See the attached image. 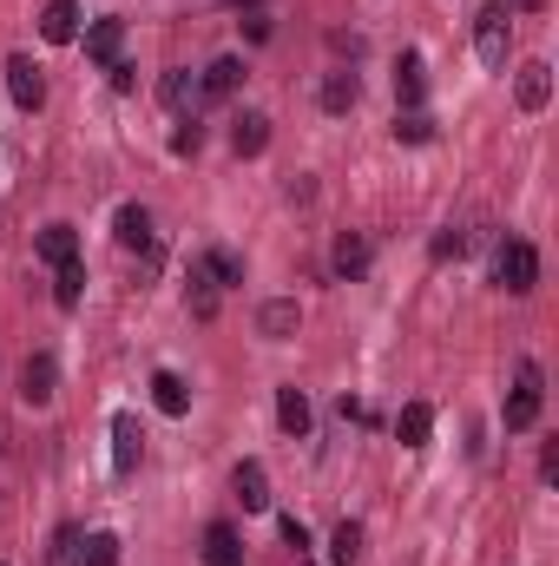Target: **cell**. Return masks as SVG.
Returning a JSON list of instances; mask_svg holds the SVG:
<instances>
[{
  "instance_id": "cell-1",
  "label": "cell",
  "mask_w": 559,
  "mask_h": 566,
  "mask_svg": "<svg viewBox=\"0 0 559 566\" xmlns=\"http://www.w3.org/2000/svg\"><path fill=\"white\" fill-rule=\"evenodd\" d=\"M494 283H500L507 296H527V290L540 283V251H534L527 238H507V244L494 251Z\"/></svg>"
},
{
  "instance_id": "cell-2",
  "label": "cell",
  "mask_w": 559,
  "mask_h": 566,
  "mask_svg": "<svg viewBox=\"0 0 559 566\" xmlns=\"http://www.w3.org/2000/svg\"><path fill=\"white\" fill-rule=\"evenodd\" d=\"M507 46H514L507 7H500V0H487V7H481V20H474V53H481V66H487V73H507Z\"/></svg>"
},
{
  "instance_id": "cell-3",
  "label": "cell",
  "mask_w": 559,
  "mask_h": 566,
  "mask_svg": "<svg viewBox=\"0 0 559 566\" xmlns=\"http://www.w3.org/2000/svg\"><path fill=\"white\" fill-rule=\"evenodd\" d=\"M540 369L534 363H520V382H514V396H507V434H527V428L540 422Z\"/></svg>"
},
{
  "instance_id": "cell-4",
  "label": "cell",
  "mask_w": 559,
  "mask_h": 566,
  "mask_svg": "<svg viewBox=\"0 0 559 566\" xmlns=\"http://www.w3.org/2000/svg\"><path fill=\"white\" fill-rule=\"evenodd\" d=\"M53 389H60V363H53V349H33L27 369H20V402H27V409H46Z\"/></svg>"
},
{
  "instance_id": "cell-5",
  "label": "cell",
  "mask_w": 559,
  "mask_h": 566,
  "mask_svg": "<svg viewBox=\"0 0 559 566\" xmlns=\"http://www.w3.org/2000/svg\"><path fill=\"white\" fill-rule=\"evenodd\" d=\"M7 93H13V106H20V113H40V106H46V80H40V66H33L27 53H13V60H7Z\"/></svg>"
},
{
  "instance_id": "cell-6",
  "label": "cell",
  "mask_w": 559,
  "mask_h": 566,
  "mask_svg": "<svg viewBox=\"0 0 559 566\" xmlns=\"http://www.w3.org/2000/svg\"><path fill=\"white\" fill-rule=\"evenodd\" d=\"M139 454H145V428H139L133 409H119V416H113V474H133Z\"/></svg>"
},
{
  "instance_id": "cell-7",
  "label": "cell",
  "mask_w": 559,
  "mask_h": 566,
  "mask_svg": "<svg viewBox=\"0 0 559 566\" xmlns=\"http://www.w3.org/2000/svg\"><path fill=\"white\" fill-rule=\"evenodd\" d=\"M329 271L342 283H362L369 277V238H362V231H342V238L329 244Z\"/></svg>"
},
{
  "instance_id": "cell-8",
  "label": "cell",
  "mask_w": 559,
  "mask_h": 566,
  "mask_svg": "<svg viewBox=\"0 0 559 566\" xmlns=\"http://www.w3.org/2000/svg\"><path fill=\"white\" fill-rule=\"evenodd\" d=\"M514 99H520V113H547V99H553V66H547V60L520 66V80H514Z\"/></svg>"
},
{
  "instance_id": "cell-9",
  "label": "cell",
  "mask_w": 559,
  "mask_h": 566,
  "mask_svg": "<svg viewBox=\"0 0 559 566\" xmlns=\"http://www.w3.org/2000/svg\"><path fill=\"white\" fill-rule=\"evenodd\" d=\"M356 99H362V80H356L349 66H336V73H323V93H316V106H323L329 119H342V113H349Z\"/></svg>"
},
{
  "instance_id": "cell-10",
  "label": "cell",
  "mask_w": 559,
  "mask_h": 566,
  "mask_svg": "<svg viewBox=\"0 0 559 566\" xmlns=\"http://www.w3.org/2000/svg\"><path fill=\"white\" fill-rule=\"evenodd\" d=\"M238 86H244V60H231V53L198 73V99H231Z\"/></svg>"
},
{
  "instance_id": "cell-11",
  "label": "cell",
  "mask_w": 559,
  "mask_h": 566,
  "mask_svg": "<svg viewBox=\"0 0 559 566\" xmlns=\"http://www.w3.org/2000/svg\"><path fill=\"white\" fill-rule=\"evenodd\" d=\"M296 323H303L296 296H271V303L257 310V336H271V343H289V336H296Z\"/></svg>"
},
{
  "instance_id": "cell-12",
  "label": "cell",
  "mask_w": 559,
  "mask_h": 566,
  "mask_svg": "<svg viewBox=\"0 0 559 566\" xmlns=\"http://www.w3.org/2000/svg\"><path fill=\"white\" fill-rule=\"evenodd\" d=\"M40 40H46V46L80 40V7H73V0H46V13H40Z\"/></svg>"
},
{
  "instance_id": "cell-13",
  "label": "cell",
  "mask_w": 559,
  "mask_h": 566,
  "mask_svg": "<svg viewBox=\"0 0 559 566\" xmlns=\"http://www.w3.org/2000/svg\"><path fill=\"white\" fill-rule=\"evenodd\" d=\"M119 46H126V20H113V13H106V20H93V27H86V60L113 66V60H119Z\"/></svg>"
},
{
  "instance_id": "cell-14",
  "label": "cell",
  "mask_w": 559,
  "mask_h": 566,
  "mask_svg": "<svg viewBox=\"0 0 559 566\" xmlns=\"http://www.w3.org/2000/svg\"><path fill=\"white\" fill-rule=\"evenodd\" d=\"M231 488H238V501H244L251 514H264V507H271V474H264V461H238Z\"/></svg>"
},
{
  "instance_id": "cell-15",
  "label": "cell",
  "mask_w": 559,
  "mask_h": 566,
  "mask_svg": "<svg viewBox=\"0 0 559 566\" xmlns=\"http://www.w3.org/2000/svg\"><path fill=\"white\" fill-rule=\"evenodd\" d=\"M204 566H244V541L231 521H211L204 527Z\"/></svg>"
},
{
  "instance_id": "cell-16",
  "label": "cell",
  "mask_w": 559,
  "mask_h": 566,
  "mask_svg": "<svg viewBox=\"0 0 559 566\" xmlns=\"http://www.w3.org/2000/svg\"><path fill=\"white\" fill-rule=\"evenodd\" d=\"M113 238H119L126 251H151V244H158V238H151V211H145V205H119Z\"/></svg>"
},
{
  "instance_id": "cell-17",
  "label": "cell",
  "mask_w": 559,
  "mask_h": 566,
  "mask_svg": "<svg viewBox=\"0 0 559 566\" xmlns=\"http://www.w3.org/2000/svg\"><path fill=\"white\" fill-rule=\"evenodd\" d=\"M395 99H402V113H421V99H428V66H421V53H402V66H395Z\"/></svg>"
},
{
  "instance_id": "cell-18",
  "label": "cell",
  "mask_w": 559,
  "mask_h": 566,
  "mask_svg": "<svg viewBox=\"0 0 559 566\" xmlns=\"http://www.w3.org/2000/svg\"><path fill=\"white\" fill-rule=\"evenodd\" d=\"M277 428L289 434V441H309V396L289 382V389H277Z\"/></svg>"
},
{
  "instance_id": "cell-19",
  "label": "cell",
  "mask_w": 559,
  "mask_h": 566,
  "mask_svg": "<svg viewBox=\"0 0 559 566\" xmlns=\"http://www.w3.org/2000/svg\"><path fill=\"white\" fill-rule=\"evenodd\" d=\"M264 145H271V119H264V113H238V119H231V151H238V158H257Z\"/></svg>"
},
{
  "instance_id": "cell-20",
  "label": "cell",
  "mask_w": 559,
  "mask_h": 566,
  "mask_svg": "<svg viewBox=\"0 0 559 566\" xmlns=\"http://www.w3.org/2000/svg\"><path fill=\"white\" fill-rule=\"evenodd\" d=\"M158 99H165L171 113H198V106H204V99H198V73H184V66L165 73V80H158Z\"/></svg>"
},
{
  "instance_id": "cell-21",
  "label": "cell",
  "mask_w": 559,
  "mask_h": 566,
  "mask_svg": "<svg viewBox=\"0 0 559 566\" xmlns=\"http://www.w3.org/2000/svg\"><path fill=\"white\" fill-rule=\"evenodd\" d=\"M40 258H46L53 271L73 264V258H80V231H73V224H46V231H40Z\"/></svg>"
},
{
  "instance_id": "cell-22",
  "label": "cell",
  "mask_w": 559,
  "mask_h": 566,
  "mask_svg": "<svg viewBox=\"0 0 559 566\" xmlns=\"http://www.w3.org/2000/svg\"><path fill=\"white\" fill-rule=\"evenodd\" d=\"M428 434H434V409H428V402H409V409L395 416V441H402V448H428Z\"/></svg>"
},
{
  "instance_id": "cell-23",
  "label": "cell",
  "mask_w": 559,
  "mask_h": 566,
  "mask_svg": "<svg viewBox=\"0 0 559 566\" xmlns=\"http://www.w3.org/2000/svg\"><path fill=\"white\" fill-rule=\"evenodd\" d=\"M151 402H158L165 416H184V409H191V389H184V376L158 369V376H151Z\"/></svg>"
},
{
  "instance_id": "cell-24",
  "label": "cell",
  "mask_w": 559,
  "mask_h": 566,
  "mask_svg": "<svg viewBox=\"0 0 559 566\" xmlns=\"http://www.w3.org/2000/svg\"><path fill=\"white\" fill-rule=\"evenodd\" d=\"M198 271L218 283V290H231V283H244V258H238V251H204Z\"/></svg>"
},
{
  "instance_id": "cell-25",
  "label": "cell",
  "mask_w": 559,
  "mask_h": 566,
  "mask_svg": "<svg viewBox=\"0 0 559 566\" xmlns=\"http://www.w3.org/2000/svg\"><path fill=\"white\" fill-rule=\"evenodd\" d=\"M80 296H86V264L73 258V264L53 271V303H60V310H80Z\"/></svg>"
},
{
  "instance_id": "cell-26",
  "label": "cell",
  "mask_w": 559,
  "mask_h": 566,
  "mask_svg": "<svg viewBox=\"0 0 559 566\" xmlns=\"http://www.w3.org/2000/svg\"><path fill=\"white\" fill-rule=\"evenodd\" d=\"M184 303H191V316H198V323H211V316H218V283L204 277L198 264H191V283H184Z\"/></svg>"
},
{
  "instance_id": "cell-27",
  "label": "cell",
  "mask_w": 559,
  "mask_h": 566,
  "mask_svg": "<svg viewBox=\"0 0 559 566\" xmlns=\"http://www.w3.org/2000/svg\"><path fill=\"white\" fill-rule=\"evenodd\" d=\"M329 560L336 566L362 560V521H336V534H329Z\"/></svg>"
},
{
  "instance_id": "cell-28",
  "label": "cell",
  "mask_w": 559,
  "mask_h": 566,
  "mask_svg": "<svg viewBox=\"0 0 559 566\" xmlns=\"http://www.w3.org/2000/svg\"><path fill=\"white\" fill-rule=\"evenodd\" d=\"M80 547H86V534L66 521V527H53V547H46V566H80Z\"/></svg>"
},
{
  "instance_id": "cell-29",
  "label": "cell",
  "mask_w": 559,
  "mask_h": 566,
  "mask_svg": "<svg viewBox=\"0 0 559 566\" xmlns=\"http://www.w3.org/2000/svg\"><path fill=\"white\" fill-rule=\"evenodd\" d=\"M80 566H119V534H86Z\"/></svg>"
},
{
  "instance_id": "cell-30",
  "label": "cell",
  "mask_w": 559,
  "mask_h": 566,
  "mask_svg": "<svg viewBox=\"0 0 559 566\" xmlns=\"http://www.w3.org/2000/svg\"><path fill=\"white\" fill-rule=\"evenodd\" d=\"M395 139L402 145H428L434 139V119H428V113H402V119H395Z\"/></svg>"
},
{
  "instance_id": "cell-31",
  "label": "cell",
  "mask_w": 559,
  "mask_h": 566,
  "mask_svg": "<svg viewBox=\"0 0 559 566\" xmlns=\"http://www.w3.org/2000/svg\"><path fill=\"white\" fill-rule=\"evenodd\" d=\"M198 145H204V126H198V113H184V119H178V133H171V151H178V158H191Z\"/></svg>"
},
{
  "instance_id": "cell-32",
  "label": "cell",
  "mask_w": 559,
  "mask_h": 566,
  "mask_svg": "<svg viewBox=\"0 0 559 566\" xmlns=\"http://www.w3.org/2000/svg\"><path fill=\"white\" fill-rule=\"evenodd\" d=\"M467 244H474L467 231H441V238H434V258H441V264H447V258H467Z\"/></svg>"
},
{
  "instance_id": "cell-33",
  "label": "cell",
  "mask_w": 559,
  "mask_h": 566,
  "mask_svg": "<svg viewBox=\"0 0 559 566\" xmlns=\"http://www.w3.org/2000/svg\"><path fill=\"white\" fill-rule=\"evenodd\" d=\"M106 80H113V93H133V86H139V66H133V60H113Z\"/></svg>"
},
{
  "instance_id": "cell-34",
  "label": "cell",
  "mask_w": 559,
  "mask_h": 566,
  "mask_svg": "<svg viewBox=\"0 0 559 566\" xmlns=\"http://www.w3.org/2000/svg\"><path fill=\"white\" fill-rule=\"evenodd\" d=\"M283 541H289V547H296V554H303V547H309V527H303V521H296V514H283Z\"/></svg>"
},
{
  "instance_id": "cell-35",
  "label": "cell",
  "mask_w": 559,
  "mask_h": 566,
  "mask_svg": "<svg viewBox=\"0 0 559 566\" xmlns=\"http://www.w3.org/2000/svg\"><path fill=\"white\" fill-rule=\"evenodd\" d=\"M500 7H507V13H540L547 0H500Z\"/></svg>"
},
{
  "instance_id": "cell-36",
  "label": "cell",
  "mask_w": 559,
  "mask_h": 566,
  "mask_svg": "<svg viewBox=\"0 0 559 566\" xmlns=\"http://www.w3.org/2000/svg\"><path fill=\"white\" fill-rule=\"evenodd\" d=\"M224 7H264V0H224Z\"/></svg>"
}]
</instances>
